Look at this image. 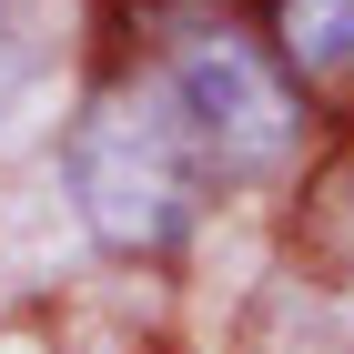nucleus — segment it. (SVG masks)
<instances>
[{"mask_svg":"<svg viewBox=\"0 0 354 354\" xmlns=\"http://www.w3.org/2000/svg\"><path fill=\"white\" fill-rule=\"evenodd\" d=\"M61 172H71L82 223L111 253H172L192 233V213H203V162H192L162 82L152 91H102V102L71 122Z\"/></svg>","mask_w":354,"mask_h":354,"instance_id":"1","label":"nucleus"},{"mask_svg":"<svg viewBox=\"0 0 354 354\" xmlns=\"http://www.w3.org/2000/svg\"><path fill=\"white\" fill-rule=\"evenodd\" d=\"M162 102L183 122L192 162L223 172V183H263V172H283L304 152V91L283 82V61H263L233 30H203V41L172 51Z\"/></svg>","mask_w":354,"mask_h":354,"instance_id":"2","label":"nucleus"},{"mask_svg":"<svg viewBox=\"0 0 354 354\" xmlns=\"http://www.w3.org/2000/svg\"><path fill=\"white\" fill-rule=\"evenodd\" d=\"M283 82L324 111H354V0H273Z\"/></svg>","mask_w":354,"mask_h":354,"instance_id":"3","label":"nucleus"}]
</instances>
